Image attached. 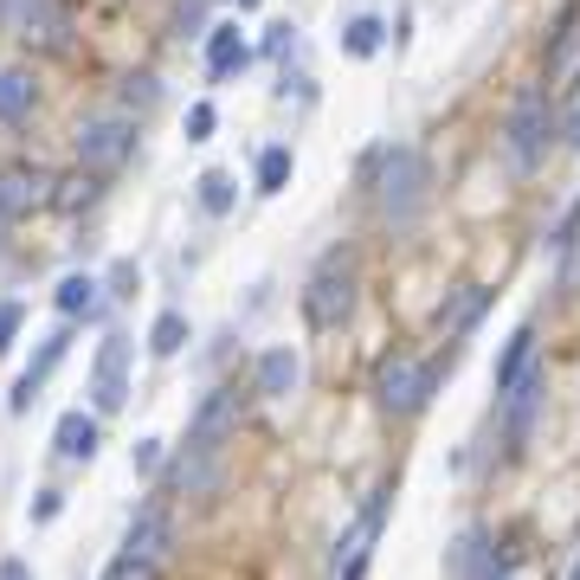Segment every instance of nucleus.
Returning <instances> with one entry per match:
<instances>
[{
  "mask_svg": "<svg viewBox=\"0 0 580 580\" xmlns=\"http://www.w3.org/2000/svg\"><path fill=\"white\" fill-rule=\"evenodd\" d=\"M380 214H387V226H413L426 214V161H420V148H387V161H380Z\"/></svg>",
  "mask_w": 580,
  "mask_h": 580,
  "instance_id": "f257e3e1",
  "label": "nucleus"
},
{
  "mask_svg": "<svg viewBox=\"0 0 580 580\" xmlns=\"http://www.w3.org/2000/svg\"><path fill=\"white\" fill-rule=\"evenodd\" d=\"M72 148H77V168H90V174H117L123 161H130V148H136V123L130 117H84L77 123V136H72Z\"/></svg>",
  "mask_w": 580,
  "mask_h": 580,
  "instance_id": "f03ea898",
  "label": "nucleus"
},
{
  "mask_svg": "<svg viewBox=\"0 0 580 580\" xmlns=\"http://www.w3.org/2000/svg\"><path fill=\"white\" fill-rule=\"evenodd\" d=\"M303 316H310L316 329H342V323L355 316V265H349V258L316 265V278L303 290Z\"/></svg>",
  "mask_w": 580,
  "mask_h": 580,
  "instance_id": "7ed1b4c3",
  "label": "nucleus"
},
{
  "mask_svg": "<svg viewBox=\"0 0 580 580\" xmlns=\"http://www.w3.org/2000/svg\"><path fill=\"white\" fill-rule=\"evenodd\" d=\"M232 433H239V394H232V387H214V394L194 407V420H188V451H207V458H214Z\"/></svg>",
  "mask_w": 580,
  "mask_h": 580,
  "instance_id": "20e7f679",
  "label": "nucleus"
},
{
  "mask_svg": "<svg viewBox=\"0 0 580 580\" xmlns=\"http://www.w3.org/2000/svg\"><path fill=\"white\" fill-rule=\"evenodd\" d=\"M52 174L46 168H0V219H33L39 207H52Z\"/></svg>",
  "mask_w": 580,
  "mask_h": 580,
  "instance_id": "39448f33",
  "label": "nucleus"
},
{
  "mask_svg": "<svg viewBox=\"0 0 580 580\" xmlns=\"http://www.w3.org/2000/svg\"><path fill=\"white\" fill-rule=\"evenodd\" d=\"M426 394H433V367L407 362V355L380 362V407H387V413H420Z\"/></svg>",
  "mask_w": 580,
  "mask_h": 580,
  "instance_id": "423d86ee",
  "label": "nucleus"
},
{
  "mask_svg": "<svg viewBox=\"0 0 580 580\" xmlns=\"http://www.w3.org/2000/svg\"><path fill=\"white\" fill-rule=\"evenodd\" d=\"M130 342L123 336H110L104 349H97V374H90V400H97V413H117L123 400H130Z\"/></svg>",
  "mask_w": 580,
  "mask_h": 580,
  "instance_id": "0eeeda50",
  "label": "nucleus"
},
{
  "mask_svg": "<svg viewBox=\"0 0 580 580\" xmlns=\"http://www.w3.org/2000/svg\"><path fill=\"white\" fill-rule=\"evenodd\" d=\"M542 136H548V97H542V90H529V97L509 110V155L529 168V161L542 155Z\"/></svg>",
  "mask_w": 580,
  "mask_h": 580,
  "instance_id": "6e6552de",
  "label": "nucleus"
},
{
  "mask_svg": "<svg viewBox=\"0 0 580 580\" xmlns=\"http://www.w3.org/2000/svg\"><path fill=\"white\" fill-rule=\"evenodd\" d=\"M65 349H72V329H59V336H46V349L33 355V367H26V374L13 380V394H7V407H13V413H26V407L39 400V387H46V374H52V367L65 362Z\"/></svg>",
  "mask_w": 580,
  "mask_h": 580,
  "instance_id": "1a4fd4ad",
  "label": "nucleus"
},
{
  "mask_svg": "<svg viewBox=\"0 0 580 580\" xmlns=\"http://www.w3.org/2000/svg\"><path fill=\"white\" fill-rule=\"evenodd\" d=\"M168 548H174V529H168V509H161V504H148L143 516L130 522V555H136V561H161Z\"/></svg>",
  "mask_w": 580,
  "mask_h": 580,
  "instance_id": "9d476101",
  "label": "nucleus"
},
{
  "mask_svg": "<svg viewBox=\"0 0 580 580\" xmlns=\"http://www.w3.org/2000/svg\"><path fill=\"white\" fill-rule=\"evenodd\" d=\"M52 445H59V458H72V464H90V458H97V420H90L84 407H72V413L52 426Z\"/></svg>",
  "mask_w": 580,
  "mask_h": 580,
  "instance_id": "9b49d317",
  "label": "nucleus"
},
{
  "mask_svg": "<svg viewBox=\"0 0 580 580\" xmlns=\"http://www.w3.org/2000/svg\"><path fill=\"white\" fill-rule=\"evenodd\" d=\"M33 104H39V84H33V72H0V123H26L33 117Z\"/></svg>",
  "mask_w": 580,
  "mask_h": 580,
  "instance_id": "f8f14e48",
  "label": "nucleus"
},
{
  "mask_svg": "<svg viewBox=\"0 0 580 580\" xmlns=\"http://www.w3.org/2000/svg\"><path fill=\"white\" fill-rule=\"evenodd\" d=\"M245 65V39H239V26H214L207 33V77H232Z\"/></svg>",
  "mask_w": 580,
  "mask_h": 580,
  "instance_id": "ddd939ff",
  "label": "nucleus"
},
{
  "mask_svg": "<svg viewBox=\"0 0 580 580\" xmlns=\"http://www.w3.org/2000/svg\"><path fill=\"white\" fill-rule=\"evenodd\" d=\"M297 374H303V367H297V355H290V349H265V355H258V394L285 400L290 387H297Z\"/></svg>",
  "mask_w": 580,
  "mask_h": 580,
  "instance_id": "4468645a",
  "label": "nucleus"
},
{
  "mask_svg": "<svg viewBox=\"0 0 580 580\" xmlns=\"http://www.w3.org/2000/svg\"><path fill=\"white\" fill-rule=\"evenodd\" d=\"M529 367H535V336H529V329H516V336H509V349H504V362H497V394H516V380H522V374H529Z\"/></svg>",
  "mask_w": 580,
  "mask_h": 580,
  "instance_id": "2eb2a0df",
  "label": "nucleus"
},
{
  "mask_svg": "<svg viewBox=\"0 0 580 580\" xmlns=\"http://www.w3.org/2000/svg\"><path fill=\"white\" fill-rule=\"evenodd\" d=\"M97 188H104V174H90V168H77L72 181H59V188H52V207H65V214H84V207L97 201Z\"/></svg>",
  "mask_w": 580,
  "mask_h": 580,
  "instance_id": "dca6fc26",
  "label": "nucleus"
},
{
  "mask_svg": "<svg viewBox=\"0 0 580 580\" xmlns=\"http://www.w3.org/2000/svg\"><path fill=\"white\" fill-rule=\"evenodd\" d=\"M478 310H484V290H478V285H464V290H458V303H451V310L438 303V329H445V336H464V329L478 323Z\"/></svg>",
  "mask_w": 580,
  "mask_h": 580,
  "instance_id": "f3484780",
  "label": "nucleus"
},
{
  "mask_svg": "<svg viewBox=\"0 0 580 580\" xmlns=\"http://www.w3.org/2000/svg\"><path fill=\"white\" fill-rule=\"evenodd\" d=\"M148 349H155V355H181V349H188V316H181V310H161L155 329H148Z\"/></svg>",
  "mask_w": 580,
  "mask_h": 580,
  "instance_id": "a211bd4d",
  "label": "nucleus"
},
{
  "mask_svg": "<svg viewBox=\"0 0 580 580\" xmlns=\"http://www.w3.org/2000/svg\"><path fill=\"white\" fill-rule=\"evenodd\" d=\"M59 310H65V316H90V310H97V278H90V271L59 278Z\"/></svg>",
  "mask_w": 580,
  "mask_h": 580,
  "instance_id": "6ab92c4d",
  "label": "nucleus"
},
{
  "mask_svg": "<svg viewBox=\"0 0 580 580\" xmlns=\"http://www.w3.org/2000/svg\"><path fill=\"white\" fill-rule=\"evenodd\" d=\"M451 575H458V580H497V575H491V548H484L478 535H464V542H458V555H451Z\"/></svg>",
  "mask_w": 580,
  "mask_h": 580,
  "instance_id": "aec40b11",
  "label": "nucleus"
},
{
  "mask_svg": "<svg viewBox=\"0 0 580 580\" xmlns=\"http://www.w3.org/2000/svg\"><path fill=\"white\" fill-rule=\"evenodd\" d=\"M285 188H290V148L271 143L258 155V194H285Z\"/></svg>",
  "mask_w": 580,
  "mask_h": 580,
  "instance_id": "412c9836",
  "label": "nucleus"
},
{
  "mask_svg": "<svg viewBox=\"0 0 580 580\" xmlns=\"http://www.w3.org/2000/svg\"><path fill=\"white\" fill-rule=\"evenodd\" d=\"M380 33H387V26H380L374 13L349 20V33H342V52H355V59H374V52H380Z\"/></svg>",
  "mask_w": 580,
  "mask_h": 580,
  "instance_id": "4be33fe9",
  "label": "nucleus"
},
{
  "mask_svg": "<svg viewBox=\"0 0 580 580\" xmlns=\"http://www.w3.org/2000/svg\"><path fill=\"white\" fill-rule=\"evenodd\" d=\"M201 207H207V214H232V174H226V168H207V174H201Z\"/></svg>",
  "mask_w": 580,
  "mask_h": 580,
  "instance_id": "5701e85b",
  "label": "nucleus"
},
{
  "mask_svg": "<svg viewBox=\"0 0 580 580\" xmlns=\"http://www.w3.org/2000/svg\"><path fill=\"white\" fill-rule=\"evenodd\" d=\"M33 26H39V46H52V52L65 46V20H59L52 7H33Z\"/></svg>",
  "mask_w": 580,
  "mask_h": 580,
  "instance_id": "b1692460",
  "label": "nucleus"
},
{
  "mask_svg": "<svg viewBox=\"0 0 580 580\" xmlns=\"http://www.w3.org/2000/svg\"><path fill=\"white\" fill-rule=\"evenodd\" d=\"M104 580H155V561H136V555H117V561L104 568Z\"/></svg>",
  "mask_w": 580,
  "mask_h": 580,
  "instance_id": "393cba45",
  "label": "nucleus"
},
{
  "mask_svg": "<svg viewBox=\"0 0 580 580\" xmlns=\"http://www.w3.org/2000/svg\"><path fill=\"white\" fill-rule=\"evenodd\" d=\"M214 123H219L214 104H194V110H188V143H207V136H214Z\"/></svg>",
  "mask_w": 580,
  "mask_h": 580,
  "instance_id": "a878e982",
  "label": "nucleus"
},
{
  "mask_svg": "<svg viewBox=\"0 0 580 580\" xmlns=\"http://www.w3.org/2000/svg\"><path fill=\"white\" fill-rule=\"evenodd\" d=\"M20 323H26V303H0V355L13 349V336H20Z\"/></svg>",
  "mask_w": 580,
  "mask_h": 580,
  "instance_id": "bb28decb",
  "label": "nucleus"
},
{
  "mask_svg": "<svg viewBox=\"0 0 580 580\" xmlns=\"http://www.w3.org/2000/svg\"><path fill=\"white\" fill-rule=\"evenodd\" d=\"M59 509H65V497H59V491H39V504H33V522H52Z\"/></svg>",
  "mask_w": 580,
  "mask_h": 580,
  "instance_id": "cd10ccee",
  "label": "nucleus"
},
{
  "mask_svg": "<svg viewBox=\"0 0 580 580\" xmlns=\"http://www.w3.org/2000/svg\"><path fill=\"white\" fill-rule=\"evenodd\" d=\"M155 445H161V438H143V445H136V471H155V458H161Z\"/></svg>",
  "mask_w": 580,
  "mask_h": 580,
  "instance_id": "c85d7f7f",
  "label": "nucleus"
},
{
  "mask_svg": "<svg viewBox=\"0 0 580 580\" xmlns=\"http://www.w3.org/2000/svg\"><path fill=\"white\" fill-rule=\"evenodd\" d=\"M0 580H33V568H26L20 555H7V561H0Z\"/></svg>",
  "mask_w": 580,
  "mask_h": 580,
  "instance_id": "c756f323",
  "label": "nucleus"
},
{
  "mask_svg": "<svg viewBox=\"0 0 580 580\" xmlns=\"http://www.w3.org/2000/svg\"><path fill=\"white\" fill-rule=\"evenodd\" d=\"M568 143L580 148V110H575V117H568Z\"/></svg>",
  "mask_w": 580,
  "mask_h": 580,
  "instance_id": "7c9ffc66",
  "label": "nucleus"
},
{
  "mask_svg": "<svg viewBox=\"0 0 580 580\" xmlns=\"http://www.w3.org/2000/svg\"><path fill=\"white\" fill-rule=\"evenodd\" d=\"M568 285H580V252L568 258Z\"/></svg>",
  "mask_w": 580,
  "mask_h": 580,
  "instance_id": "2f4dec72",
  "label": "nucleus"
},
{
  "mask_svg": "<svg viewBox=\"0 0 580 580\" xmlns=\"http://www.w3.org/2000/svg\"><path fill=\"white\" fill-rule=\"evenodd\" d=\"M239 7H258V0H239Z\"/></svg>",
  "mask_w": 580,
  "mask_h": 580,
  "instance_id": "473e14b6",
  "label": "nucleus"
},
{
  "mask_svg": "<svg viewBox=\"0 0 580 580\" xmlns=\"http://www.w3.org/2000/svg\"><path fill=\"white\" fill-rule=\"evenodd\" d=\"M575 580H580V561H575Z\"/></svg>",
  "mask_w": 580,
  "mask_h": 580,
  "instance_id": "72a5a7b5",
  "label": "nucleus"
}]
</instances>
